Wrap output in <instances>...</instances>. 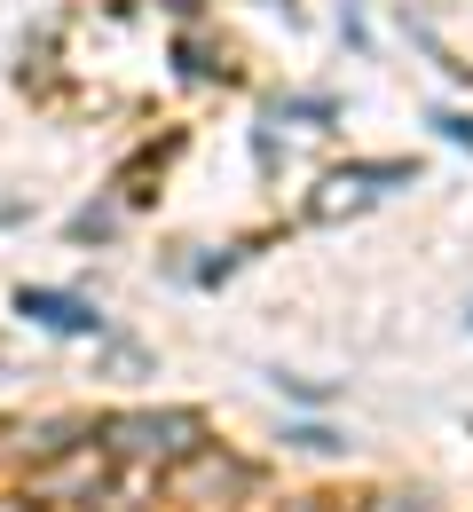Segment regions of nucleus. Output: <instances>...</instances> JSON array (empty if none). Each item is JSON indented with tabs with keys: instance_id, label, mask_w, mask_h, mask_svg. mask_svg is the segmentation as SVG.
<instances>
[{
	"instance_id": "1",
	"label": "nucleus",
	"mask_w": 473,
	"mask_h": 512,
	"mask_svg": "<svg viewBox=\"0 0 473 512\" xmlns=\"http://www.w3.org/2000/svg\"><path fill=\"white\" fill-rule=\"evenodd\" d=\"M103 434L119 457H142V465H174V457H190L205 442V418L198 410H119V418H103Z\"/></svg>"
},
{
	"instance_id": "2",
	"label": "nucleus",
	"mask_w": 473,
	"mask_h": 512,
	"mask_svg": "<svg viewBox=\"0 0 473 512\" xmlns=\"http://www.w3.org/2000/svg\"><path fill=\"white\" fill-rule=\"evenodd\" d=\"M16 316H32L40 331H64V339H95V331H103V308H95V300L48 292V284H24V292H16Z\"/></svg>"
},
{
	"instance_id": "3",
	"label": "nucleus",
	"mask_w": 473,
	"mask_h": 512,
	"mask_svg": "<svg viewBox=\"0 0 473 512\" xmlns=\"http://www.w3.org/2000/svg\"><path fill=\"white\" fill-rule=\"evenodd\" d=\"M387 182H418V166H410V158H387V166H347V174H332V182H324L316 213H339L347 197H379Z\"/></svg>"
},
{
	"instance_id": "4",
	"label": "nucleus",
	"mask_w": 473,
	"mask_h": 512,
	"mask_svg": "<svg viewBox=\"0 0 473 512\" xmlns=\"http://www.w3.org/2000/svg\"><path fill=\"white\" fill-rule=\"evenodd\" d=\"M426 127L442 134V142H458V150H473V119H466V111H434Z\"/></svg>"
},
{
	"instance_id": "5",
	"label": "nucleus",
	"mask_w": 473,
	"mask_h": 512,
	"mask_svg": "<svg viewBox=\"0 0 473 512\" xmlns=\"http://www.w3.org/2000/svg\"><path fill=\"white\" fill-rule=\"evenodd\" d=\"M229 268H237V245H221V253H213V260H198V284H221Z\"/></svg>"
},
{
	"instance_id": "6",
	"label": "nucleus",
	"mask_w": 473,
	"mask_h": 512,
	"mask_svg": "<svg viewBox=\"0 0 473 512\" xmlns=\"http://www.w3.org/2000/svg\"><path fill=\"white\" fill-rule=\"evenodd\" d=\"M292 442H300V449H347L339 434H324V426H292Z\"/></svg>"
},
{
	"instance_id": "7",
	"label": "nucleus",
	"mask_w": 473,
	"mask_h": 512,
	"mask_svg": "<svg viewBox=\"0 0 473 512\" xmlns=\"http://www.w3.org/2000/svg\"><path fill=\"white\" fill-rule=\"evenodd\" d=\"M466 323H473V308H466Z\"/></svg>"
},
{
	"instance_id": "8",
	"label": "nucleus",
	"mask_w": 473,
	"mask_h": 512,
	"mask_svg": "<svg viewBox=\"0 0 473 512\" xmlns=\"http://www.w3.org/2000/svg\"><path fill=\"white\" fill-rule=\"evenodd\" d=\"M308 512H316V505H308Z\"/></svg>"
}]
</instances>
